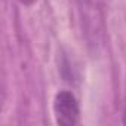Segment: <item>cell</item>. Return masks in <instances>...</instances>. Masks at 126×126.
I'll return each mask as SVG.
<instances>
[{
  "label": "cell",
  "instance_id": "obj_1",
  "mask_svg": "<svg viewBox=\"0 0 126 126\" xmlns=\"http://www.w3.org/2000/svg\"><path fill=\"white\" fill-rule=\"evenodd\" d=\"M83 21L89 45L94 47L99 46L102 42L101 0H83Z\"/></svg>",
  "mask_w": 126,
  "mask_h": 126
},
{
  "label": "cell",
  "instance_id": "obj_2",
  "mask_svg": "<svg viewBox=\"0 0 126 126\" xmlns=\"http://www.w3.org/2000/svg\"><path fill=\"white\" fill-rule=\"evenodd\" d=\"M53 113L56 122L62 126L77 125L80 119V108L76 96L68 91L58 92L53 99Z\"/></svg>",
  "mask_w": 126,
  "mask_h": 126
},
{
  "label": "cell",
  "instance_id": "obj_3",
  "mask_svg": "<svg viewBox=\"0 0 126 126\" xmlns=\"http://www.w3.org/2000/svg\"><path fill=\"white\" fill-rule=\"evenodd\" d=\"M123 122L126 123V94H125V108H123Z\"/></svg>",
  "mask_w": 126,
  "mask_h": 126
},
{
  "label": "cell",
  "instance_id": "obj_4",
  "mask_svg": "<svg viewBox=\"0 0 126 126\" xmlns=\"http://www.w3.org/2000/svg\"><path fill=\"white\" fill-rule=\"evenodd\" d=\"M22 2H25V3H31L33 0H22Z\"/></svg>",
  "mask_w": 126,
  "mask_h": 126
}]
</instances>
